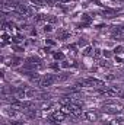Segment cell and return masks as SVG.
Listing matches in <instances>:
<instances>
[{
  "instance_id": "1",
  "label": "cell",
  "mask_w": 124,
  "mask_h": 125,
  "mask_svg": "<svg viewBox=\"0 0 124 125\" xmlns=\"http://www.w3.org/2000/svg\"><path fill=\"white\" fill-rule=\"evenodd\" d=\"M56 82H57V76L56 74H45V76H42L39 86L41 87H48V86H53Z\"/></svg>"
},
{
  "instance_id": "2",
  "label": "cell",
  "mask_w": 124,
  "mask_h": 125,
  "mask_svg": "<svg viewBox=\"0 0 124 125\" xmlns=\"http://www.w3.org/2000/svg\"><path fill=\"white\" fill-rule=\"evenodd\" d=\"M80 118H82L83 121H88V122H93V121H98L99 115H98L96 112H93V111H86V112H82Z\"/></svg>"
},
{
  "instance_id": "3",
  "label": "cell",
  "mask_w": 124,
  "mask_h": 125,
  "mask_svg": "<svg viewBox=\"0 0 124 125\" xmlns=\"http://www.w3.org/2000/svg\"><path fill=\"white\" fill-rule=\"evenodd\" d=\"M121 105H118V103H107L105 106H104V111L105 112H108V114H118V112H121Z\"/></svg>"
},
{
  "instance_id": "4",
  "label": "cell",
  "mask_w": 124,
  "mask_h": 125,
  "mask_svg": "<svg viewBox=\"0 0 124 125\" xmlns=\"http://www.w3.org/2000/svg\"><path fill=\"white\" fill-rule=\"evenodd\" d=\"M69 36H70V32L66 31V29H60V31L57 32V38H59V39H62V41L67 39Z\"/></svg>"
},
{
  "instance_id": "5",
  "label": "cell",
  "mask_w": 124,
  "mask_h": 125,
  "mask_svg": "<svg viewBox=\"0 0 124 125\" xmlns=\"http://www.w3.org/2000/svg\"><path fill=\"white\" fill-rule=\"evenodd\" d=\"M25 116H26L28 119H34V118H37V109H34V108L26 109V111H25Z\"/></svg>"
},
{
  "instance_id": "6",
  "label": "cell",
  "mask_w": 124,
  "mask_h": 125,
  "mask_svg": "<svg viewBox=\"0 0 124 125\" xmlns=\"http://www.w3.org/2000/svg\"><path fill=\"white\" fill-rule=\"evenodd\" d=\"M112 125H121L124 124V115H118V116H115L114 119H112Z\"/></svg>"
},
{
  "instance_id": "7",
  "label": "cell",
  "mask_w": 124,
  "mask_h": 125,
  "mask_svg": "<svg viewBox=\"0 0 124 125\" xmlns=\"http://www.w3.org/2000/svg\"><path fill=\"white\" fill-rule=\"evenodd\" d=\"M53 106H54V102L47 100V102H44V103H42V108H41V109H42V111H50Z\"/></svg>"
},
{
  "instance_id": "8",
  "label": "cell",
  "mask_w": 124,
  "mask_h": 125,
  "mask_svg": "<svg viewBox=\"0 0 124 125\" xmlns=\"http://www.w3.org/2000/svg\"><path fill=\"white\" fill-rule=\"evenodd\" d=\"M69 77H70L69 73H62L60 76H57V82H59V83H63V82H66Z\"/></svg>"
},
{
  "instance_id": "9",
  "label": "cell",
  "mask_w": 124,
  "mask_h": 125,
  "mask_svg": "<svg viewBox=\"0 0 124 125\" xmlns=\"http://www.w3.org/2000/svg\"><path fill=\"white\" fill-rule=\"evenodd\" d=\"M82 22H83L82 26H83V25H89V23H91V16H89L88 13H83V15H82Z\"/></svg>"
},
{
  "instance_id": "10",
  "label": "cell",
  "mask_w": 124,
  "mask_h": 125,
  "mask_svg": "<svg viewBox=\"0 0 124 125\" xmlns=\"http://www.w3.org/2000/svg\"><path fill=\"white\" fill-rule=\"evenodd\" d=\"M34 6H45L47 4V0H29Z\"/></svg>"
},
{
  "instance_id": "11",
  "label": "cell",
  "mask_w": 124,
  "mask_h": 125,
  "mask_svg": "<svg viewBox=\"0 0 124 125\" xmlns=\"http://www.w3.org/2000/svg\"><path fill=\"white\" fill-rule=\"evenodd\" d=\"M35 96H38V92H37L35 89H29V90H26V97L32 99V97H35Z\"/></svg>"
},
{
  "instance_id": "12",
  "label": "cell",
  "mask_w": 124,
  "mask_h": 125,
  "mask_svg": "<svg viewBox=\"0 0 124 125\" xmlns=\"http://www.w3.org/2000/svg\"><path fill=\"white\" fill-rule=\"evenodd\" d=\"M83 55H92L93 57V50L91 47H86V48L83 50Z\"/></svg>"
},
{
  "instance_id": "13",
  "label": "cell",
  "mask_w": 124,
  "mask_h": 125,
  "mask_svg": "<svg viewBox=\"0 0 124 125\" xmlns=\"http://www.w3.org/2000/svg\"><path fill=\"white\" fill-rule=\"evenodd\" d=\"M53 57H54L56 60H63V58H64L63 52H54V54H53Z\"/></svg>"
},
{
  "instance_id": "14",
  "label": "cell",
  "mask_w": 124,
  "mask_h": 125,
  "mask_svg": "<svg viewBox=\"0 0 124 125\" xmlns=\"http://www.w3.org/2000/svg\"><path fill=\"white\" fill-rule=\"evenodd\" d=\"M101 54H102V52H101V50H99V48H95V50H93V57H95V58H99V57H101Z\"/></svg>"
},
{
  "instance_id": "15",
  "label": "cell",
  "mask_w": 124,
  "mask_h": 125,
  "mask_svg": "<svg viewBox=\"0 0 124 125\" xmlns=\"http://www.w3.org/2000/svg\"><path fill=\"white\" fill-rule=\"evenodd\" d=\"M121 52H123V47L121 45H118V47L114 48V54H121Z\"/></svg>"
},
{
  "instance_id": "16",
  "label": "cell",
  "mask_w": 124,
  "mask_h": 125,
  "mask_svg": "<svg viewBox=\"0 0 124 125\" xmlns=\"http://www.w3.org/2000/svg\"><path fill=\"white\" fill-rule=\"evenodd\" d=\"M12 64H13V65H19V64H21V62H22V60H21V58H13V60H12Z\"/></svg>"
},
{
  "instance_id": "17",
  "label": "cell",
  "mask_w": 124,
  "mask_h": 125,
  "mask_svg": "<svg viewBox=\"0 0 124 125\" xmlns=\"http://www.w3.org/2000/svg\"><path fill=\"white\" fill-rule=\"evenodd\" d=\"M9 125H24V122L22 121H10Z\"/></svg>"
},
{
  "instance_id": "18",
  "label": "cell",
  "mask_w": 124,
  "mask_h": 125,
  "mask_svg": "<svg viewBox=\"0 0 124 125\" xmlns=\"http://www.w3.org/2000/svg\"><path fill=\"white\" fill-rule=\"evenodd\" d=\"M51 29H53L51 25H45V26H44V32H51Z\"/></svg>"
},
{
  "instance_id": "19",
  "label": "cell",
  "mask_w": 124,
  "mask_h": 125,
  "mask_svg": "<svg viewBox=\"0 0 124 125\" xmlns=\"http://www.w3.org/2000/svg\"><path fill=\"white\" fill-rule=\"evenodd\" d=\"M77 44H79L80 47H83V45H86V41H85V39H80V41H79Z\"/></svg>"
}]
</instances>
